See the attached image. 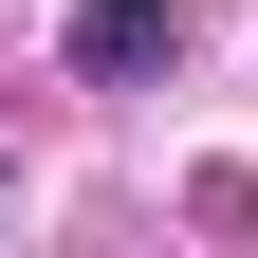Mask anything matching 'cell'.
<instances>
[{"instance_id": "obj_1", "label": "cell", "mask_w": 258, "mask_h": 258, "mask_svg": "<svg viewBox=\"0 0 258 258\" xmlns=\"http://www.w3.org/2000/svg\"><path fill=\"white\" fill-rule=\"evenodd\" d=\"M55 55H74L92 92H148V74L184 55V19H166V0H74V19H55Z\"/></svg>"}]
</instances>
